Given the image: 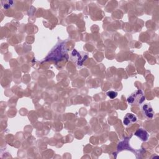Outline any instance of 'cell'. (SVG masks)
<instances>
[{
	"label": "cell",
	"instance_id": "6da1fadb",
	"mask_svg": "<svg viewBox=\"0 0 159 159\" xmlns=\"http://www.w3.org/2000/svg\"><path fill=\"white\" fill-rule=\"evenodd\" d=\"M145 99L144 93L141 89H137L132 93L127 99V102L130 105L142 104Z\"/></svg>",
	"mask_w": 159,
	"mask_h": 159
},
{
	"label": "cell",
	"instance_id": "7a4b0ae2",
	"mask_svg": "<svg viewBox=\"0 0 159 159\" xmlns=\"http://www.w3.org/2000/svg\"><path fill=\"white\" fill-rule=\"evenodd\" d=\"M142 111L143 112V115L148 118V119H152L154 116V111L150 105V104L148 103H144L141 106Z\"/></svg>",
	"mask_w": 159,
	"mask_h": 159
},
{
	"label": "cell",
	"instance_id": "3957f363",
	"mask_svg": "<svg viewBox=\"0 0 159 159\" xmlns=\"http://www.w3.org/2000/svg\"><path fill=\"white\" fill-rule=\"evenodd\" d=\"M137 118L135 115H134L132 113H127L124 117L123 124L125 126L129 127L132 125L134 123H135L137 121Z\"/></svg>",
	"mask_w": 159,
	"mask_h": 159
},
{
	"label": "cell",
	"instance_id": "277c9868",
	"mask_svg": "<svg viewBox=\"0 0 159 159\" xmlns=\"http://www.w3.org/2000/svg\"><path fill=\"white\" fill-rule=\"evenodd\" d=\"M135 135L142 141H147L148 139V132L142 129H139L135 132Z\"/></svg>",
	"mask_w": 159,
	"mask_h": 159
},
{
	"label": "cell",
	"instance_id": "5b68a950",
	"mask_svg": "<svg viewBox=\"0 0 159 159\" xmlns=\"http://www.w3.org/2000/svg\"><path fill=\"white\" fill-rule=\"evenodd\" d=\"M106 94L107 95L108 97H109L111 99H114L115 98L117 97V93L116 92V91H107Z\"/></svg>",
	"mask_w": 159,
	"mask_h": 159
}]
</instances>
